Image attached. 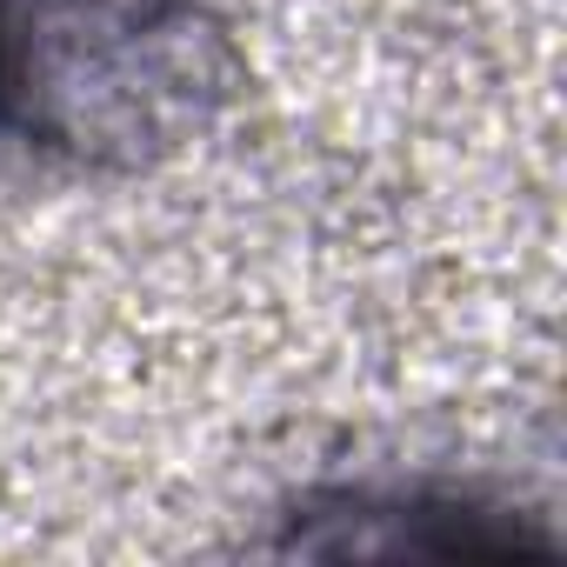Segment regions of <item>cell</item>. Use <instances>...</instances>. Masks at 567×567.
I'll use <instances>...</instances> for the list:
<instances>
[{
    "instance_id": "1",
    "label": "cell",
    "mask_w": 567,
    "mask_h": 567,
    "mask_svg": "<svg viewBox=\"0 0 567 567\" xmlns=\"http://www.w3.org/2000/svg\"><path fill=\"white\" fill-rule=\"evenodd\" d=\"M240 41L214 0H0V147L147 174L220 127Z\"/></svg>"
},
{
    "instance_id": "2",
    "label": "cell",
    "mask_w": 567,
    "mask_h": 567,
    "mask_svg": "<svg viewBox=\"0 0 567 567\" xmlns=\"http://www.w3.org/2000/svg\"><path fill=\"white\" fill-rule=\"evenodd\" d=\"M288 547L301 554H441V560H487V554H547V534L487 507L474 494L441 487H328L295 507Z\"/></svg>"
}]
</instances>
